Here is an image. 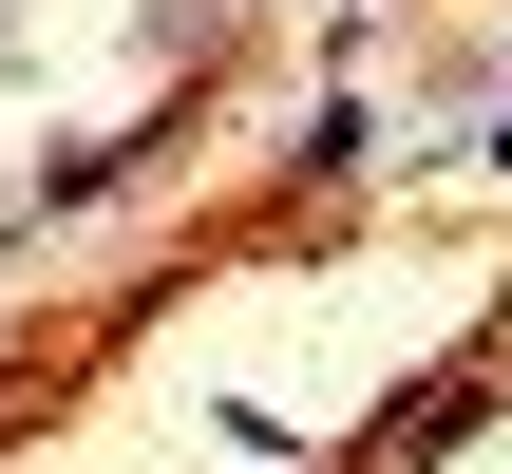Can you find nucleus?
Returning a JSON list of instances; mask_svg holds the SVG:
<instances>
[{"mask_svg": "<svg viewBox=\"0 0 512 474\" xmlns=\"http://www.w3.org/2000/svg\"><path fill=\"white\" fill-rule=\"evenodd\" d=\"M475 399H494V361H437V380H418V399L380 418V456H361V474H437L456 437H475Z\"/></svg>", "mask_w": 512, "mask_h": 474, "instance_id": "nucleus-1", "label": "nucleus"}, {"mask_svg": "<svg viewBox=\"0 0 512 474\" xmlns=\"http://www.w3.org/2000/svg\"><path fill=\"white\" fill-rule=\"evenodd\" d=\"M285 171H304V190H342V171H380V114H361V95H323V114L285 133Z\"/></svg>", "mask_w": 512, "mask_h": 474, "instance_id": "nucleus-2", "label": "nucleus"}, {"mask_svg": "<svg viewBox=\"0 0 512 474\" xmlns=\"http://www.w3.org/2000/svg\"><path fill=\"white\" fill-rule=\"evenodd\" d=\"M456 171H512V114H494V133H456Z\"/></svg>", "mask_w": 512, "mask_h": 474, "instance_id": "nucleus-3", "label": "nucleus"}]
</instances>
